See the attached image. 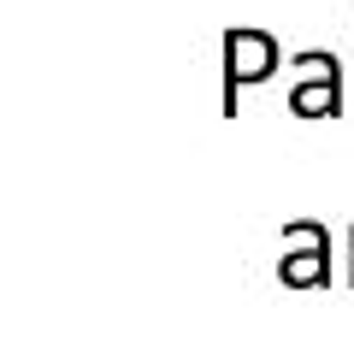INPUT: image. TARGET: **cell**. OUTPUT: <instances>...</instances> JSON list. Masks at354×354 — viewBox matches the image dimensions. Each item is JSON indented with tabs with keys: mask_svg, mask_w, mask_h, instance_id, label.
Wrapping results in <instances>:
<instances>
[{
	"mask_svg": "<svg viewBox=\"0 0 354 354\" xmlns=\"http://www.w3.org/2000/svg\"><path fill=\"white\" fill-rule=\"evenodd\" d=\"M342 283L354 290V225H348V272H342Z\"/></svg>",
	"mask_w": 354,
	"mask_h": 354,
	"instance_id": "4",
	"label": "cell"
},
{
	"mask_svg": "<svg viewBox=\"0 0 354 354\" xmlns=\"http://www.w3.org/2000/svg\"><path fill=\"white\" fill-rule=\"evenodd\" d=\"M278 283L283 290H325L330 283V230L319 218H290L283 225Z\"/></svg>",
	"mask_w": 354,
	"mask_h": 354,
	"instance_id": "2",
	"label": "cell"
},
{
	"mask_svg": "<svg viewBox=\"0 0 354 354\" xmlns=\"http://www.w3.org/2000/svg\"><path fill=\"white\" fill-rule=\"evenodd\" d=\"M283 53L266 30H225V118H236V95L248 83L278 77Z\"/></svg>",
	"mask_w": 354,
	"mask_h": 354,
	"instance_id": "3",
	"label": "cell"
},
{
	"mask_svg": "<svg viewBox=\"0 0 354 354\" xmlns=\"http://www.w3.org/2000/svg\"><path fill=\"white\" fill-rule=\"evenodd\" d=\"M290 65L301 71V83L290 88V113L295 118H342L348 101H342V59L325 48H301L290 53Z\"/></svg>",
	"mask_w": 354,
	"mask_h": 354,
	"instance_id": "1",
	"label": "cell"
}]
</instances>
